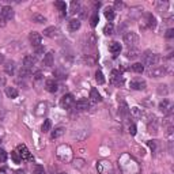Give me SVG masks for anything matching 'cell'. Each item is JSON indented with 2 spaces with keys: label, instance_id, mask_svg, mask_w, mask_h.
<instances>
[{
  "label": "cell",
  "instance_id": "6da1fadb",
  "mask_svg": "<svg viewBox=\"0 0 174 174\" xmlns=\"http://www.w3.org/2000/svg\"><path fill=\"white\" fill-rule=\"evenodd\" d=\"M161 61V56L156 55V53H152V52H145L144 55H142V64L147 65V67L152 68L156 67Z\"/></svg>",
  "mask_w": 174,
  "mask_h": 174
},
{
  "label": "cell",
  "instance_id": "7a4b0ae2",
  "mask_svg": "<svg viewBox=\"0 0 174 174\" xmlns=\"http://www.w3.org/2000/svg\"><path fill=\"white\" fill-rule=\"evenodd\" d=\"M123 39H124V44H126L129 48H133V46L139 42V36L136 34V33H133V31H129V33H126L125 36H124Z\"/></svg>",
  "mask_w": 174,
  "mask_h": 174
},
{
  "label": "cell",
  "instance_id": "3957f363",
  "mask_svg": "<svg viewBox=\"0 0 174 174\" xmlns=\"http://www.w3.org/2000/svg\"><path fill=\"white\" fill-rule=\"evenodd\" d=\"M164 74H166L164 65H156V67H152L147 71V75H148L150 77H161V76H163Z\"/></svg>",
  "mask_w": 174,
  "mask_h": 174
},
{
  "label": "cell",
  "instance_id": "277c9868",
  "mask_svg": "<svg viewBox=\"0 0 174 174\" xmlns=\"http://www.w3.org/2000/svg\"><path fill=\"white\" fill-rule=\"evenodd\" d=\"M16 152L19 154L20 159H23V161H33V155L30 154V151L27 150V147H26L25 144L18 145V147H16Z\"/></svg>",
  "mask_w": 174,
  "mask_h": 174
},
{
  "label": "cell",
  "instance_id": "5b68a950",
  "mask_svg": "<svg viewBox=\"0 0 174 174\" xmlns=\"http://www.w3.org/2000/svg\"><path fill=\"white\" fill-rule=\"evenodd\" d=\"M74 103H75V98L72 94H65V95L61 97V99H60V106L63 109H69Z\"/></svg>",
  "mask_w": 174,
  "mask_h": 174
},
{
  "label": "cell",
  "instance_id": "8992f818",
  "mask_svg": "<svg viewBox=\"0 0 174 174\" xmlns=\"http://www.w3.org/2000/svg\"><path fill=\"white\" fill-rule=\"evenodd\" d=\"M97 169H98V173H99V174H110L113 171L110 162H106V161L98 162Z\"/></svg>",
  "mask_w": 174,
  "mask_h": 174
},
{
  "label": "cell",
  "instance_id": "52a82bcc",
  "mask_svg": "<svg viewBox=\"0 0 174 174\" xmlns=\"http://www.w3.org/2000/svg\"><path fill=\"white\" fill-rule=\"evenodd\" d=\"M29 39H30V44H31L34 48H37V46L41 45V41H42V37L39 33L37 31H33L30 33V36H29Z\"/></svg>",
  "mask_w": 174,
  "mask_h": 174
},
{
  "label": "cell",
  "instance_id": "ba28073f",
  "mask_svg": "<svg viewBox=\"0 0 174 174\" xmlns=\"http://www.w3.org/2000/svg\"><path fill=\"white\" fill-rule=\"evenodd\" d=\"M0 15L3 16L6 20H10L14 18V10L10 6H4L3 8H1V11H0Z\"/></svg>",
  "mask_w": 174,
  "mask_h": 174
},
{
  "label": "cell",
  "instance_id": "9c48e42d",
  "mask_svg": "<svg viewBox=\"0 0 174 174\" xmlns=\"http://www.w3.org/2000/svg\"><path fill=\"white\" fill-rule=\"evenodd\" d=\"M140 55H142V53H140V50H139V49H136V48H128L125 50V57L129 58V60H136V58H137Z\"/></svg>",
  "mask_w": 174,
  "mask_h": 174
},
{
  "label": "cell",
  "instance_id": "30bf717a",
  "mask_svg": "<svg viewBox=\"0 0 174 174\" xmlns=\"http://www.w3.org/2000/svg\"><path fill=\"white\" fill-rule=\"evenodd\" d=\"M110 82H112L113 84H116V86H120V84L123 83V76H121V72L117 71V69H113Z\"/></svg>",
  "mask_w": 174,
  "mask_h": 174
},
{
  "label": "cell",
  "instance_id": "8fae6325",
  "mask_svg": "<svg viewBox=\"0 0 174 174\" xmlns=\"http://www.w3.org/2000/svg\"><path fill=\"white\" fill-rule=\"evenodd\" d=\"M129 86L132 87L133 90H144L147 84H145V82L142 80V79H133V80H131Z\"/></svg>",
  "mask_w": 174,
  "mask_h": 174
},
{
  "label": "cell",
  "instance_id": "7c38bea8",
  "mask_svg": "<svg viewBox=\"0 0 174 174\" xmlns=\"http://www.w3.org/2000/svg\"><path fill=\"white\" fill-rule=\"evenodd\" d=\"M144 23L148 29H154L155 26H156V19H155V16L152 15V14H145L144 15Z\"/></svg>",
  "mask_w": 174,
  "mask_h": 174
},
{
  "label": "cell",
  "instance_id": "4fadbf2b",
  "mask_svg": "<svg viewBox=\"0 0 174 174\" xmlns=\"http://www.w3.org/2000/svg\"><path fill=\"white\" fill-rule=\"evenodd\" d=\"M45 88H46V91H49V93H56V91L58 90L57 82H56L55 79H48L46 83H45Z\"/></svg>",
  "mask_w": 174,
  "mask_h": 174
},
{
  "label": "cell",
  "instance_id": "5bb4252c",
  "mask_svg": "<svg viewBox=\"0 0 174 174\" xmlns=\"http://www.w3.org/2000/svg\"><path fill=\"white\" fill-rule=\"evenodd\" d=\"M36 63H37V57L33 55H27L23 58V67H26V68H31Z\"/></svg>",
  "mask_w": 174,
  "mask_h": 174
},
{
  "label": "cell",
  "instance_id": "9a60e30c",
  "mask_svg": "<svg viewBox=\"0 0 174 174\" xmlns=\"http://www.w3.org/2000/svg\"><path fill=\"white\" fill-rule=\"evenodd\" d=\"M75 106H76L77 110H87L88 107H90V101L86 99V98H82V99L76 101Z\"/></svg>",
  "mask_w": 174,
  "mask_h": 174
},
{
  "label": "cell",
  "instance_id": "2e32d148",
  "mask_svg": "<svg viewBox=\"0 0 174 174\" xmlns=\"http://www.w3.org/2000/svg\"><path fill=\"white\" fill-rule=\"evenodd\" d=\"M42 33H44V36H45V37L55 38V37L58 34V29H57V27H55V26H50V27H46V29L44 30Z\"/></svg>",
  "mask_w": 174,
  "mask_h": 174
},
{
  "label": "cell",
  "instance_id": "e0dca14e",
  "mask_svg": "<svg viewBox=\"0 0 174 174\" xmlns=\"http://www.w3.org/2000/svg\"><path fill=\"white\" fill-rule=\"evenodd\" d=\"M90 101L91 103H98V102H101L102 101V98H101V94L98 93V90L97 88H91V91H90Z\"/></svg>",
  "mask_w": 174,
  "mask_h": 174
},
{
  "label": "cell",
  "instance_id": "ac0fdd59",
  "mask_svg": "<svg viewBox=\"0 0 174 174\" xmlns=\"http://www.w3.org/2000/svg\"><path fill=\"white\" fill-rule=\"evenodd\" d=\"M53 61H55V55H53V52H48V53L44 56V65L50 67V65H53Z\"/></svg>",
  "mask_w": 174,
  "mask_h": 174
},
{
  "label": "cell",
  "instance_id": "d6986e66",
  "mask_svg": "<svg viewBox=\"0 0 174 174\" xmlns=\"http://www.w3.org/2000/svg\"><path fill=\"white\" fill-rule=\"evenodd\" d=\"M159 109H161L163 113H171V103H170V101L163 99L161 103H159Z\"/></svg>",
  "mask_w": 174,
  "mask_h": 174
},
{
  "label": "cell",
  "instance_id": "ffe728a7",
  "mask_svg": "<svg viewBox=\"0 0 174 174\" xmlns=\"http://www.w3.org/2000/svg\"><path fill=\"white\" fill-rule=\"evenodd\" d=\"M4 71H6L7 75H14V72H15V63H14L12 60H10V61H6V65H4Z\"/></svg>",
  "mask_w": 174,
  "mask_h": 174
},
{
  "label": "cell",
  "instance_id": "44dd1931",
  "mask_svg": "<svg viewBox=\"0 0 174 174\" xmlns=\"http://www.w3.org/2000/svg\"><path fill=\"white\" fill-rule=\"evenodd\" d=\"M18 90H16L15 87H6V95L8 98H11V99H14V98L18 97Z\"/></svg>",
  "mask_w": 174,
  "mask_h": 174
},
{
  "label": "cell",
  "instance_id": "7402d4cb",
  "mask_svg": "<svg viewBox=\"0 0 174 174\" xmlns=\"http://www.w3.org/2000/svg\"><path fill=\"white\" fill-rule=\"evenodd\" d=\"M68 27L71 31H76V30L80 29V20L79 19H71L69 23H68Z\"/></svg>",
  "mask_w": 174,
  "mask_h": 174
},
{
  "label": "cell",
  "instance_id": "603a6c76",
  "mask_svg": "<svg viewBox=\"0 0 174 174\" xmlns=\"http://www.w3.org/2000/svg\"><path fill=\"white\" fill-rule=\"evenodd\" d=\"M109 50L112 52V53H120L121 52V45H120L118 42H110L109 44Z\"/></svg>",
  "mask_w": 174,
  "mask_h": 174
},
{
  "label": "cell",
  "instance_id": "cb8c5ba5",
  "mask_svg": "<svg viewBox=\"0 0 174 174\" xmlns=\"http://www.w3.org/2000/svg\"><path fill=\"white\" fill-rule=\"evenodd\" d=\"M64 131L65 129L63 128V126H58V128H56L53 132H52V139H57V137H60V136H63L64 135Z\"/></svg>",
  "mask_w": 174,
  "mask_h": 174
},
{
  "label": "cell",
  "instance_id": "d4e9b609",
  "mask_svg": "<svg viewBox=\"0 0 174 174\" xmlns=\"http://www.w3.org/2000/svg\"><path fill=\"white\" fill-rule=\"evenodd\" d=\"M105 18H106L109 22L114 19V10H113L112 7H107L106 10H105Z\"/></svg>",
  "mask_w": 174,
  "mask_h": 174
},
{
  "label": "cell",
  "instance_id": "484cf974",
  "mask_svg": "<svg viewBox=\"0 0 174 174\" xmlns=\"http://www.w3.org/2000/svg\"><path fill=\"white\" fill-rule=\"evenodd\" d=\"M113 31H114V26H113L112 22H109L107 25H105V27H103V33H105L106 36H112Z\"/></svg>",
  "mask_w": 174,
  "mask_h": 174
},
{
  "label": "cell",
  "instance_id": "4316f807",
  "mask_svg": "<svg viewBox=\"0 0 174 174\" xmlns=\"http://www.w3.org/2000/svg\"><path fill=\"white\" fill-rule=\"evenodd\" d=\"M31 75V68H26V67H22L19 69V76L20 77H27Z\"/></svg>",
  "mask_w": 174,
  "mask_h": 174
},
{
  "label": "cell",
  "instance_id": "83f0119b",
  "mask_svg": "<svg viewBox=\"0 0 174 174\" xmlns=\"http://www.w3.org/2000/svg\"><path fill=\"white\" fill-rule=\"evenodd\" d=\"M132 71H135L136 74H143V71H144V65H143L142 63H135V64L132 65Z\"/></svg>",
  "mask_w": 174,
  "mask_h": 174
},
{
  "label": "cell",
  "instance_id": "f1b7e54d",
  "mask_svg": "<svg viewBox=\"0 0 174 174\" xmlns=\"http://www.w3.org/2000/svg\"><path fill=\"white\" fill-rule=\"evenodd\" d=\"M53 75H55V77H57V79H65V77H67V74H65V71H63L61 68H57V69H55Z\"/></svg>",
  "mask_w": 174,
  "mask_h": 174
},
{
  "label": "cell",
  "instance_id": "f546056e",
  "mask_svg": "<svg viewBox=\"0 0 174 174\" xmlns=\"http://www.w3.org/2000/svg\"><path fill=\"white\" fill-rule=\"evenodd\" d=\"M50 128H52V121H50V120H45V121H44V124H42V126H41V131L44 133H46V132H49V131H50Z\"/></svg>",
  "mask_w": 174,
  "mask_h": 174
},
{
  "label": "cell",
  "instance_id": "4dcf8cb0",
  "mask_svg": "<svg viewBox=\"0 0 174 174\" xmlns=\"http://www.w3.org/2000/svg\"><path fill=\"white\" fill-rule=\"evenodd\" d=\"M95 80L98 82V84H103V83H105V76H103V74L101 71L95 72Z\"/></svg>",
  "mask_w": 174,
  "mask_h": 174
},
{
  "label": "cell",
  "instance_id": "1f68e13d",
  "mask_svg": "<svg viewBox=\"0 0 174 174\" xmlns=\"http://www.w3.org/2000/svg\"><path fill=\"white\" fill-rule=\"evenodd\" d=\"M98 22H99V16H98V14H93V16H91V19H90V25L91 27H95V26L98 25Z\"/></svg>",
  "mask_w": 174,
  "mask_h": 174
},
{
  "label": "cell",
  "instance_id": "d6a6232c",
  "mask_svg": "<svg viewBox=\"0 0 174 174\" xmlns=\"http://www.w3.org/2000/svg\"><path fill=\"white\" fill-rule=\"evenodd\" d=\"M33 20L37 23H44V22H46V18L39 15V14H36V15H33Z\"/></svg>",
  "mask_w": 174,
  "mask_h": 174
},
{
  "label": "cell",
  "instance_id": "836d02e7",
  "mask_svg": "<svg viewBox=\"0 0 174 174\" xmlns=\"http://www.w3.org/2000/svg\"><path fill=\"white\" fill-rule=\"evenodd\" d=\"M55 6L57 7L60 11H63V12H65V10H67V4H65L64 1H56Z\"/></svg>",
  "mask_w": 174,
  "mask_h": 174
},
{
  "label": "cell",
  "instance_id": "e575fe53",
  "mask_svg": "<svg viewBox=\"0 0 174 174\" xmlns=\"http://www.w3.org/2000/svg\"><path fill=\"white\" fill-rule=\"evenodd\" d=\"M33 173L34 174H44V167H42L41 164H34V167H33Z\"/></svg>",
  "mask_w": 174,
  "mask_h": 174
},
{
  "label": "cell",
  "instance_id": "d590c367",
  "mask_svg": "<svg viewBox=\"0 0 174 174\" xmlns=\"http://www.w3.org/2000/svg\"><path fill=\"white\" fill-rule=\"evenodd\" d=\"M11 158H12V161L15 162V163H20V161H22V159H20V156H19V154H18L16 151L11 152Z\"/></svg>",
  "mask_w": 174,
  "mask_h": 174
},
{
  "label": "cell",
  "instance_id": "8d00e7d4",
  "mask_svg": "<svg viewBox=\"0 0 174 174\" xmlns=\"http://www.w3.org/2000/svg\"><path fill=\"white\" fill-rule=\"evenodd\" d=\"M6 161H7V152L3 148H0V163H3Z\"/></svg>",
  "mask_w": 174,
  "mask_h": 174
},
{
  "label": "cell",
  "instance_id": "74e56055",
  "mask_svg": "<svg viewBox=\"0 0 174 174\" xmlns=\"http://www.w3.org/2000/svg\"><path fill=\"white\" fill-rule=\"evenodd\" d=\"M71 8H72L71 14L77 12V10H79V3H77V1H72V3H71Z\"/></svg>",
  "mask_w": 174,
  "mask_h": 174
},
{
  "label": "cell",
  "instance_id": "f35d334b",
  "mask_svg": "<svg viewBox=\"0 0 174 174\" xmlns=\"http://www.w3.org/2000/svg\"><path fill=\"white\" fill-rule=\"evenodd\" d=\"M131 112H132L133 116H142V112H140V109H139V107H132V109H131Z\"/></svg>",
  "mask_w": 174,
  "mask_h": 174
},
{
  "label": "cell",
  "instance_id": "ab89813d",
  "mask_svg": "<svg viewBox=\"0 0 174 174\" xmlns=\"http://www.w3.org/2000/svg\"><path fill=\"white\" fill-rule=\"evenodd\" d=\"M44 50H45V48H44L42 45L37 46V48H36V55H42V53H44Z\"/></svg>",
  "mask_w": 174,
  "mask_h": 174
},
{
  "label": "cell",
  "instance_id": "60d3db41",
  "mask_svg": "<svg viewBox=\"0 0 174 174\" xmlns=\"http://www.w3.org/2000/svg\"><path fill=\"white\" fill-rule=\"evenodd\" d=\"M166 37H167V38H173L174 37V29H169L167 31H166Z\"/></svg>",
  "mask_w": 174,
  "mask_h": 174
},
{
  "label": "cell",
  "instance_id": "b9f144b4",
  "mask_svg": "<svg viewBox=\"0 0 174 174\" xmlns=\"http://www.w3.org/2000/svg\"><path fill=\"white\" fill-rule=\"evenodd\" d=\"M34 79H36V80H41V79H42V72L41 71H37L36 75H34Z\"/></svg>",
  "mask_w": 174,
  "mask_h": 174
},
{
  "label": "cell",
  "instance_id": "7bdbcfd3",
  "mask_svg": "<svg viewBox=\"0 0 174 174\" xmlns=\"http://www.w3.org/2000/svg\"><path fill=\"white\" fill-rule=\"evenodd\" d=\"M129 133H131V135H136V126L133 125V124L129 126Z\"/></svg>",
  "mask_w": 174,
  "mask_h": 174
},
{
  "label": "cell",
  "instance_id": "ee69618b",
  "mask_svg": "<svg viewBox=\"0 0 174 174\" xmlns=\"http://www.w3.org/2000/svg\"><path fill=\"white\" fill-rule=\"evenodd\" d=\"M121 113H123V114H128V106H126L125 103H123V107H121Z\"/></svg>",
  "mask_w": 174,
  "mask_h": 174
},
{
  "label": "cell",
  "instance_id": "f6af8a7d",
  "mask_svg": "<svg viewBox=\"0 0 174 174\" xmlns=\"http://www.w3.org/2000/svg\"><path fill=\"white\" fill-rule=\"evenodd\" d=\"M147 145H148V147L152 150V151H154V150H155V142H152V140H150V142H147Z\"/></svg>",
  "mask_w": 174,
  "mask_h": 174
},
{
  "label": "cell",
  "instance_id": "bcb514c9",
  "mask_svg": "<svg viewBox=\"0 0 174 174\" xmlns=\"http://www.w3.org/2000/svg\"><path fill=\"white\" fill-rule=\"evenodd\" d=\"M0 26H1V27H3V26H6V19H4L1 15H0Z\"/></svg>",
  "mask_w": 174,
  "mask_h": 174
},
{
  "label": "cell",
  "instance_id": "7dc6e473",
  "mask_svg": "<svg viewBox=\"0 0 174 174\" xmlns=\"http://www.w3.org/2000/svg\"><path fill=\"white\" fill-rule=\"evenodd\" d=\"M4 83H6V79H4V77H0V84H1V86H3Z\"/></svg>",
  "mask_w": 174,
  "mask_h": 174
},
{
  "label": "cell",
  "instance_id": "c3c4849f",
  "mask_svg": "<svg viewBox=\"0 0 174 174\" xmlns=\"http://www.w3.org/2000/svg\"><path fill=\"white\" fill-rule=\"evenodd\" d=\"M3 60H4V58H3V56H1V55H0V63H1V61H3Z\"/></svg>",
  "mask_w": 174,
  "mask_h": 174
},
{
  "label": "cell",
  "instance_id": "681fc988",
  "mask_svg": "<svg viewBox=\"0 0 174 174\" xmlns=\"http://www.w3.org/2000/svg\"><path fill=\"white\" fill-rule=\"evenodd\" d=\"M0 144H1V139H0Z\"/></svg>",
  "mask_w": 174,
  "mask_h": 174
},
{
  "label": "cell",
  "instance_id": "f907efd6",
  "mask_svg": "<svg viewBox=\"0 0 174 174\" xmlns=\"http://www.w3.org/2000/svg\"><path fill=\"white\" fill-rule=\"evenodd\" d=\"M60 174H65V173H60Z\"/></svg>",
  "mask_w": 174,
  "mask_h": 174
}]
</instances>
